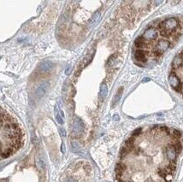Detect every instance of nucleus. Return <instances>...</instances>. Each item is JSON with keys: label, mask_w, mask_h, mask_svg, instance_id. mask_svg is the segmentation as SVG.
I'll use <instances>...</instances> for the list:
<instances>
[{"label": "nucleus", "mask_w": 183, "mask_h": 182, "mask_svg": "<svg viewBox=\"0 0 183 182\" xmlns=\"http://www.w3.org/2000/svg\"><path fill=\"white\" fill-rule=\"evenodd\" d=\"M179 25V21L176 18H169L158 24L159 28L162 30L163 33L164 34H171L175 32Z\"/></svg>", "instance_id": "obj_1"}, {"label": "nucleus", "mask_w": 183, "mask_h": 182, "mask_svg": "<svg viewBox=\"0 0 183 182\" xmlns=\"http://www.w3.org/2000/svg\"><path fill=\"white\" fill-rule=\"evenodd\" d=\"M72 130H73V133L75 136H80L82 134L84 130V123L80 117L74 118L72 125Z\"/></svg>", "instance_id": "obj_2"}, {"label": "nucleus", "mask_w": 183, "mask_h": 182, "mask_svg": "<svg viewBox=\"0 0 183 182\" xmlns=\"http://www.w3.org/2000/svg\"><path fill=\"white\" fill-rule=\"evenodd\" d=\"M169 82L170 85L171 86V87L173 89H175L176 92H180L182 89V85L179 80V78L176 76V74L175 73H171L169 76Z\"/></svg>", "instance_id": "obj_3"}, {"label": "nucleus", "mask_w": 183, "mask_h": 182, "mask_svg": "<svg viewBox=\"0 0 183 182\" xmlns=\"http://www.w3.org/2000/svg\"><path fill=\"white\" fill-rule=\"evenodd\" d=\"M157 34H158V31L155 27H149L145 29V31L144 32L142 35V38L144 39L145 42L153 41L157 38Z\"/></svg>", "instance_id": "obj_4"}, {"label": "nucleus", "mask_w": 183, "mask_h": 182, "mask_svg": "<svg viewBox=\"0 0 183 182\" xmlns=\"http://www.w3.org/2000/svg\"><path fill=\"white\" fill-rule=\"evenodd\" d=\"M170 46V43L168 40H159L158 41V43L156 44V48L155 51L158 52L160 55H162L164 52H166Z\"/></svg>", "instance_id": "obj_5"}, {"label": "nucleus", "mask_w": 183, "mask_h": 182, "mask_svg": "<svg viewBox=\"0 0 183 182\" xmlns=\"http://www.w3.org/2000/svg\"><path fill=\"white\" fill-rule=\"evenodd\" d=\"M165 156L166 157L168 158V160L170 162V163H175L176 159V156H177V153L173 146V145H169L166 150H165Z\"/></svg>", "instance_id": "obj_6"}, {"label": "nucleus", "mask_w": 183, "mask_h": 182, "mask_svg": "<svg viewBox=\"0 0 183 182\" xmlns=\"http://www.w3.org/2000/svg\"><path fill=\"white\" fill-rule=\"evenodd\" d=\"M148 52L146 51H144V50H136L134 52V57H135V59L138 61V62H145L147 61V54Z\"/></svg>", "instance_id": "obj_7"}, {"label": "nucleus", "mask_w": 183, "mask_h": 182, "mask_svg": "<svg viewBox=\"0 0 183 182\" xmlns=\"http://www.w3.org/2000/svg\"><path fill=\"white\" fill-rule=\"evenodd\" d=\"M48 88H49V84H48L47 82H43V83L40 84V86L37 88V90H36V96H37L39 98H42V97L46 93Z\"/></svg>", "instance_id": "obj_8"}, {"label": "nucleus", "mask_w": 183, "mask_h": 182, "mask_svg": "<svg viewBox=\"0 0 183 182\" xmlns=\"http://www.w3.org/2000/svg\"><path fill=\"white\" fill-rule=\"evenodd\" d=\"M53 66H54V64H53L52 62L45 61V62H43L40 64V70L42 71V72H46V71L51 70L53 68Z\"/></svg>", "instance_id": "obj_9"}, {"label": "nucleus", "mask_w": 183, "mask_h": 182, "mask_svg": "<svg viewBox=\"0 0 183 182\" xmlns=\"http://www.w3.org/2000/svg\"><path fill=\"white\" fill-rule=\"evenodd\" d=\"M183 65V55L182 53L178 54L172 62V68H179Z\"/></svg>", "instance_id": "obj_10"}, {"label": "nucleus", "mask_w": 183, "mask_h": 182, "mask_svg": "<svg viewBox=\"0 0 183 182\" xmlns=\"http://www.w3.org/2000/svg\"><path fill=\"white\" fill-rule=\"evenodd\" d=\"M107 93H108V87H107V86L105 83L101 84V86H100V91H99V98L101 100H104L105 98V97L107 96Z\"/></svg>", "instance_id": "obj_11"}, {"label": "nucleus", "mask_w": 183, "mask_h": 182, "mask_svg": "<svg viewBox=\"0 0 183 182\" xmlns=\"http://www.w3.org/2000/svg\"><path fill=\"white\" fill-rule=\"evenodd\" d=\"M100 15H101V14H100L99 11L95 12L93 15V16L91 17V19L89 20V26H93L94 24H96L99 21V20L100 18Z\"/></svg>", "instance_id": "obj_12"}, {"label": "nucleus", "mask_w": 183, "mask_h": 182, "mask_svg": "<svg viewBox=\"0 0 183 182\" xmlns=\"http://www.w3.org/2000/svg\"><path fill=\"white\" fill-rule=\"evenodd\" d=\"M55 112H56V119H57L58 122L59 124H62L63 123V120H62V117L61 115H60V110H58V105L55 106Z\"/></svg>", "instance_id": "obj_13"}, {"label": "nucleus", "mask_w": 183, "mask_h": 182, "mask_svg": "<svg viewBox=\"0 0 183 182\" xmlns=\"http://www.w3.org/2000/svg\"><path fill=\"white\" fill-rule=\"evenodd\" d=\"M71 148H72V151H74V152H79L80 151V146L75 141L71 142Z\"/></svg>", "instance_id": "obj_14"}, {"label": "nucleus", "mask_w": 183, "mask_h": 182, "mask_svg": "<svg viewBox=\"0 0 183 182\" xmlns=\"http://www.w3.org/2000/svg\"><path fill=\"white\" fill-rule=\"evenodd\" d=\"M122 88H120L119 90H118V92H117V94H116V96H115V98H114V100H113V105H115L119 100H120V98H121V97H122Z\"/></svg>", "instance_id": "obj_15"}, {"label": "nucleus", "mask_w": 183, "mask_h": 182, "mask_svg": "<svg viewBox=\"0 0 183 182\" xmlns=\"http://www.w3.org/2000/svg\"><path fill=\"white\" fill-rule=\"evenodd\" d=\"M173 146H174V148H175V150H176V151L177 154L181 153V151L182 150V144L180 142L176 141L175 144H173Z\"/></svg>", "instance_id": "obj_16"}, {"label": "nucleus", "mask_w": 183, "mask_h": 182, "mask_svg": "<svg viewBox=\"0 0 183 182\" xmlns=\"http://www.w3.org/2000/svg\"><path fill=\"white\" fill-rule=\"evenodd\" d=\"M172 137H173L174 139H180V138L182 137V133H181L180 131H178V130H176V129H173V130H172Z\"/></svg>", "instance_id": "obj_17"}, {"label": "nucleus", "mask_w": 183, "mask_h": 182, "mask_svg": "<svg viewBox=\"0 0 183 182\" xmlns=\"http://www.w3.org/2000/svg\"><path fill=\"white\" fill-rule=\"evenodd\" d=\"M141 132H142V128H140V127H139V128H137V129H135V130L133 131L132 137L135 138V137L139 136V134H141Z\"/></svg>", "instance_id": "obj_18"}, {"label": "nucleus", "mask_w": 183, "mask_h": 182, "mask_svg": "<svg viewBox=\"0 0 183 182\" xmlns=\"http://www.w3.org/2000/svg\"><path fill=\"white\" fill-rule=\"evenodd\" d=\"M38 163H39V165H40V167L41 169H46V163L44 162V160L40 159V160L38 161Z\"/></svg>", "instance_id": "obj_19"}, {"label": "nucleus", "mask_w": 183, "mask_h": 182, "mask_svg": "<svg viewBox=\"0 0 183 182\" xmlns=\"http://www.w3.org/2000/svg\"><path fill=\"white\" fill-rule=\"evenodd\" d=\"M164 180L166 181V182H171L172 181V174H169L164 177Z\"/></svg>", "instance_id": "obj_20"}, {"label": "nucleus", "mask_w": 183, "mask_h": 182, "mask_svg": "<svg viewBox=\"0 0 183 182\" xmlns=\"http://www.w3.org/2000/svg\"><path fill=\"white\" fill-rule=\"evenodd\" d=\"M59 132H60V134H61L62 137H66V131H65L62 127H61V128L59 129Z\"/></svg>", "instance_id": "obj_21"}, {"label": "nucleus", "mask_w": 183, "mask_h": 182, "mask_svg": "<svg viewBox=\"0 0 183 182\" xmlns=\"http://www.w3.org/2000/svg\"><path fill=\"white\" fill-rule=\"evenodd\" d=\"M148 81H151V79H150V78H148V77L144 78V79H143V80H142V82H143V83H146V82H148Z\"/></svg>", "instance_id": "obj_22"}, {"label": "nucleus", "mask_w": 183, "mask_h": 182, "mask_svg": "<svg viewBox=\"0 0 183 182\" xmlns=\"http://www.w3.org/2000/svg\"><path fill=\"white\" fill-rule=\"evenodd\" d=\"M61 151L62 153H65V151H66V149H65V145H64V144L62 143L61 145Z\"/></svg>", "instance_id": "obj_23"}, {"label": "nucleus", "mask_w": 183, "mask_h": 182, "mask_svg": "<svg viewBox=\"0 0 183 182\" xmlns=\"http://www.w3.org/2000/svg\"><path fill=\"white\" fill-rule=\"evenodd\" d=\"M69 72H70V66H68L67 68H66V70H65V74L68 75L69 74Z\"/></svg>", "instance_id": "obj_24"}, {"label": "nucleus", "mask_w": 183, "mask_h": 182, "mask_svg": "<svg viewBox=\"0 0 183 182\" xmlns=\"http://www.w3.org/2000/svg\"><path fill=\"white\" fill-rule=\"evenodd\" d=\"M65 182H77L75 180H74V179H72V178H68V179H67Z\"/></svg>", "instance_id": "obj_25"}, {"label": "nucleus", "mask_w": 183, "mask_h": 182, "mask_svg": "<svg viewBox=\"0 0 183 182\" xmlns=\"http://www.w3.org/2000/svg\"><path fill=\"white\" fill-rule=\"evenodd\" d=\"M114 120H117H117H119V117H118V116H117V115H116V116H115Z\"/></svg>", "instance_id": "obj_26"}, {"label": "nucleus", "mask_w": 183, "mask_h": 182, "mask_svg": "<svg viewBox=\"0 0 183 182\" xmlns=\"http://www.w3.org/2000/svg\"><path fill=\"white\" fill-rule=\"evenodd\" d=\"M120 182H128V181H121Z\"/></svg>", "instance_id": "obj_27"}]
</instances>
